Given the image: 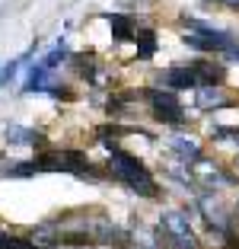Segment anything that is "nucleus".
Returning <instances> with one entry per match:
<instances>
[{
	"label": "nucleus",
	"instance_id": "1",
	"mask_svg": "<svg viewBox=\"0 0 239 249\" xmlns=\"http://www.w3.org/2000/svg\"><path fill=\"white\" fill-rule=\"evenodd\" d=\"M105 173H109L112 179H118L124 189H131L134 195L150 198V201H153V198H159V182H156V176H153L150 169L144 166V160H137L134 154H128V150H121V147L109 150Z\"/></svg>",
	"mask_w": 239,
	"mask_h": 249
},
{
	"label": "nucleus",
	"instance_id": "2",
	"mask_svg": "<svg viewBox=\"0 0 239 249\" xmlns=\"http://www.w3.org/2000/svg\"><path fill=\"white\" fill-rule=\"evenodd\" d=\"M195 211L201 214L204 227L220 240H233L239 230V217L233 214V208L223 201V195L214 189H198L195 192Z\"/></svg>",
	"mask_w": 239,
	"mask_h": 249
},
{
	"label": "nucleus",
	"instance_id": "3",
	"mask_svg": "<svg viewBox=\"0 0 239 249\" xmlns=\"http://www.w3.org/2000/svg\"><path fill=\"white\" fill-rule=\"evenodd\" d=\"M156 230L166 249H201V240L185 208H166L156 220Z\"/></svg>",
	"mask_w": 239,
	"mask_h": 249
},
{
	"label": "nucleus",
	"instance_id": "4",
	"mask_svg": "<svg viewBox=\"0 0 239 249\" xmlns=\"http://www.w3.org/2000/svg\"><path fill=\"white\" fill-rule=\"evenodd\" d=\"M144 99H147V109L150 115L156 118L159 124H188V115H185V106H182L179 93L175 89H166V87H156V89H144Z\"/></svg>",
	"mask_w": 239,
	"mask_h": 249
},
{
	"label": "nucleus",
	"instance_id": "5",
	"mask_svg": "<svg viewBox=\"0 0 239 249\" xmlns=\"http://www.w3.org/2000/svg\"><path fill=\"white\" fill-rule=\"evenodd\" d=\"M182 42L188 45V48H195V52H204V54H220L223 48H230L233 42H236V36L226 29H214V26H201V29H188L185 32V38Z\"/></svg>",
	"mask_w": 239,
	"mask_h": 249
},
{
	"label": "nucleus",
	"instance_id": "6",
	"mask_svg": "<svg viewBox=\"0 0 239 249\" xmlns=\"http://www.w3.org/2000/svg\"><path fill=\"white\" fill-rule=\"evenodd\" d=\"M166 150H169L172 160H182V163H188V166L204 157V144L198 138H191V134H169Z\"/></svg>",
	"mask_w": 239,
	"mask_h": 249
},
{
	"label": "nucleus",
	"instance_id": "7",
	"mask_svg": "<svg viewBox=\"0 0 239 249\" xmlns=\"http://www.w3.org/2000/svg\"><path fill=\"white\" fill-rule=\"evenodd\" d=\"M233 106V96L223 89V83H207V87H195V109L198 112H220Z\"/></svg>",
	"mask_w": 239,
	"mask_h": 249
},
{
	"label": "nucleus",
	"instance_id": "8",
	"mask_svg": "<svg viewBox=\"0 0 239 249\" xmlns=\"http://www.w3.org/2000/svg\"><path fill=\"white\" fill-rule=\"evenodd\" d=\"M159 87L175 89V93H185V89H195L198 80H195V73H191L188 64H169L166 71L159 73Z\"/></svg>",
	"mask_w": 239,
	"mask_h": 249
},
{
	"label": "nucleus",
	"instance_id": "9",
	"mask_svg": "<svg viewBox=\"0 0 239 249\" xmlns=\"http://www.w3.org/2000/svg\"><path fill=\"white\" fill-rule=\"evenodd\" d=\"M191 73H195L198 87H207V83H223L226 80V64L223 61H214V58H198L188 61Z\"/></svg>",
	"mask_w": 239,
	"mask_h": 249
},
{
	"label": "nucleus",
	"instance_id": "10",
	"mask_svg": "<svg viewBox=\"0 0 239 249\" xmlns=\"http://www.w3.org/2000/svg\"><path fill=\"white\" fill-rule=\"evenodd\" d=\"M3 141H7L10 147H38V150L48 144L42 131H35V128H26V124H16V122L3 128Z\"/></svg>",
	"mask_w": 239,
	"mask_h": 249
},
{
	"label": "nucleus",
	"instance_id": "11",
	"mask_svg": "<svg viewBox=\"0 0 239 249\" xmlns=\"http://www.w3.org/2000/svg\"><path fill=\"white\" fill-rule=\"evenodd\" d=\"M29 240H32V246H35V249H58V246H64V243H61V224H58V217L35 224V227L29 230Z\"/></svg>",
	"mask_w": 239,
	"mask_h": 249
},
{
	"label": "nucleus",
	"instance_id": "12",
	"mask_svg": "<svg viewBox=\"0 0 239 249\" xmlns=\"http://www.w3.org/2000/svg\"><path fill=\"white\" fill-rule=\"evenodd\" d=\"M137 224L131 227V233H128V243L134 249H166L163 246V240H159V230H156V224L153 227H147V224H140V217H134Z\"/></svg>",
	"mask_w": 239,
	"mask_h": 249
},
{
	"label": "nucleus",
	"instance_id": "13",
	"mask_svg": "<svg viewBox=\"0 0 239 249\" xmlns=\"http://www.w3.org/2000/svg\"><path fill=\"white\" fill-rule=\"evenodd\" d=\"M51 67L45 64V61H35V64L29 67V73H26V83H22V93L32 96V93H45V87L51 83Z\"/></svg>",
	"mask_w": 239,
	"mask_h": 249
},
{
	"label": "nucleus",
	"instance_id": "14",
	"mask_svg": "<svg viewBox=\"0 0 239 249\" xmlns=\"http://www.w3.org/2000/svg\"><path fill=\"white\" fill-rule=\"evenodd\" d=\"M109 29H112V42L124 45V42H134V36H137V22H134V16L115 13V16H109Z\"/></svg>",
	"mask_w": 239,
	"mask_h": 249
},
{
	"label": "nucleus",
	"instance_id": "15",
	"mask_svg": "<svg viewBox=\"0 0 239 249\" xmlns=\"http://www.w3.org/2000/svg\"><path fill=\"white\" fill-rule=\"evenodd\" d=\"M32 54H35V45H32L29 52H22V54H16L13 61H7V64L0 67V89L7 87V83H13V80H16V73L22 71V64H29V61H32Z\"/></svg>",
	"mask_w": 239,
	"mask_h": 249
},
{
	"label": "nucleus",
	"instance_id": "16",
	"mask_svg": "<svg viewBox=\"0 0 239 249\" xmlns=\"http://www.w3.org/2000/svg\"><path fill=\"white\" fill-rule=\"evenodd\" d=\"M35 173H42V166H38V160L3 163V166H0V176H10V179H29V176H35Z\"/></svg>",
	"mask_w": 239,
	"mask_h": 249
},
{
	"label": "nucleus",
	"instance_id": "17",
	"mask_svg": "<svg viewBox=\"0 0 239 249\" xmlns=\"http://www.w3.org/2000/svg\"><path fill=\"white\" fill-rule=\"evenodd\" d=\"M134 42H137V61H150L153 54H156V48H159L156 32H153V29H137Z\"/></svg>",
	"mask_w": 239,
	"mask_h": 249
},
{
	"label": "nucleus",
	"instance_id": "18",
	"mask_svg": "<svg viewBox=\"0 0 239 249\" xmlns=\"http://www.w3.org/2000/svg\"><path fill=\"white\" fill-rule=\"evenodd\" d=\"M70 64L83 80H96L99 77V64H96L93 54H70Z\"/></svg>",
	"mask_w": 239,
	"mask_h": 249
},
{
	"label": "nucleus",
	"instance_id": "19",
	"mask_svg": "<svg viewBox=\"0 0 239 249\" xmlns=\"http://www.w3.org/2000/svg\"><path fill=\"white\" fill-rule=\"evenodd\" d=\"M0 249H35L29 236H13L7 230H0Z\"/></svg>",
	"mask_w": 239,
	"mask_h": 249
},
{
	"label": "nucleus",
	"instance_id": "20",
	"mask_svg": "<svg viewBox=\"0 0 239 249\" xmlns=\"http://www.w3.org/2000/svg\"><path fill=\"white\" fill-rule=\"evenodd\" d=\"M45 93H48V96H54V99H70V96H73V89L67 87V83H54V80H51L48 87H45Z\"/></svg>",
	"mask_w": 239,
	"mask_h": 249
},
{
	"label": "nucleus",
	"instance_id": "21",
	"mask_svg": "<svg viewBox=\"0 0 239 249\" xmlns=\"http://www.w3.org/2000/svg\"><path fill=\"white\" fill-rule=\"evenodd\" d=\"M220 58H223L226 64H239V42H233L230 48H223V52H220Z\"/></svg>",
	"mask_w": 239,
	"mask_h": 249
},
{
	"label": "nucleus",
	"instance_id": "22",
	"mask_svg": "<svg viewBox=\"0 0 239 249\" xmlns=\"http://www.w3.org/2000/svg\"><path fill=\"white\" fill-rule=\"evenodd\" d=\"M217 3H223L226 10H239V0H217Z\"/></svg>",
	"mask_w": 239,
	"mask_h": 249
},
{
	"label": "nucleus",
	"instance_id": "23",
	"mask_svg": "<svg viewBox=\"0 0 239 249\" xmlns=\"http://www.w3.org/2000/svg\"><path fill=\"white\" fill-rule=\"evenodd\" d=\"M236 154H239V138H236Z\"/></svg>",
	"mask_w": 239,
	"mask_h": 249
}]
</instances>
